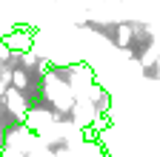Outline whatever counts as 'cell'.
<instances>
[{
	"label": "cell",
	"instance_id": "1",
	"mask_svg": "<svg viewBox=\"0 0 160 157\" xmlns=\"http://www.w3.org/2000/svg\"><path fill=\"white\" fill-rule=\"evenodd\" d=\"M3 103H6V111L14 114L17 120H26V114L32 111V106L26 100V91H17V89H6L3 91Z\"/></svg>",
	"mask_w": 160,
	"mask_h": 157
},
{
	"label": "cell",
	"instance_id": "2",
	"mask_svg": "<svg viewBox=\"0 0 160 157\" xmlns=\"http://www.w3.org/2000/svg\"><path fill=\"white\" fill-rule=\"evenodd\" d=\"M12 89H17V91L29 89V71L26 69H12Z\"/></svg>",
	"mask_w": 160,
	"mask_h": 157
},
{
	"label": "cell",
	"instance_id": "3",
	"mask_svg": "<svg viewBox=\"0 0 160 157\" xmlns=\"http://www.w3.org/2000/svg\"><path fill=\"white\" fill-rule=\"evenodd\" d=\"M0 154H3V146H0Z\"/></svg>",
	"mask_w": 160,
	"mask_h": 157
}]
</instances>
